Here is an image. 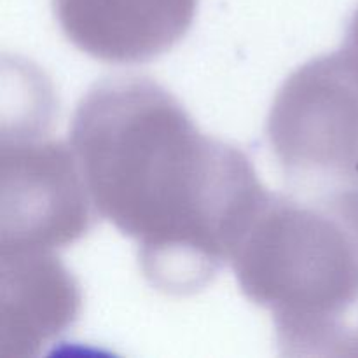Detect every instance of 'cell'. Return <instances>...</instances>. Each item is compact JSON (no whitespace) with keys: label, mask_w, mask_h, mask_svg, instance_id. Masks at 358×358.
Segmentation results:
<instances>
[{"label":"cell","mask_w":358,"mask_h":358,"mask_svg":"<svg viewBox=\"0 0 358 358\" xmlns=\"http://www.w3.org/2000/svg\"><path fill=\"white\" fill-rule=\"evenodd\" d=\"M70 145L96 213L138 243L143 276L170 296L198 292L231 261L268 194L240 149L199 131L145 76L94 84Z\"/></svg>","instance_id":"1"},{"label":"cell","mask_w":358,"mask_h":358,"mask_svg":"<svg viewBox=\"0 0 358 358\" xmlns=\"http://www.w3.org/2000/svg\"><path fill=\"white\" fill-rule=\"evenodd\" d=\"M241 292L266 308L282 353L358 355V182L273 194L231 255Z\"/></svg>","instance_id":"2"},{"label":"cell","mask_w":358,"mask_h":358,"mask_svg":"<svg viewBox=\"0 0 358 358\" xmlns=\"http://www.w3.org/2000/svg\"><path fill=\"white\" fill-rule=\"evenodd\" d=\"M276 161L296 184L320 191L358 177V55L338 52L304 63L276 93L268 117Z\"/></svg>","instance_id":"3"},{"label":"cell","mask_w":358,"mask_h":358,"mask_svg":"<svg viewBox=\"0 0 358 358\" xmlns=\"http://www.w3.org/2000/svg\"><path fill=\"white\" fill-rule=\"evenodd\" d=\"M0 163L2 252L55 250L90 231L96 210L72 145L3 135Z\"/></svg>","instance_id":"4"},{"label":"cell","mask_w":358,"mask_h":358,"mask_svg":"<svg viewBox=\"0 0 358 358\" xmlns=\"http://www.w3.org/2000/svg\"><path fill=\"white\" fill-rule=\"evenodd\" d=\"M198 0H52L63 35L79 51L115 65L157 58L182 41Z\"/></svg>","instance_id":"5"},{"label":"cell","mask_w":358,"mask_h":358,"mask_svg":"<svg viewBox=\"0 0 358 358\" xmlns=\"http://www.w3.org/2000/svg\"><path fill=\"white\" fill-rule=\"evenodd\" d=\"M0 358H30L73 325L80 290L52 250L0 254Z\"/></svg>","instance_id":"6"},{"label":"cell","mask_w":358,"mask_h":358,"mask_svg":"<svg viewBox=\"0 0 358 358\" xmlns=\"http://www.w3.org/2000/svg\"><path fill=\"white\" fill-rule=\"evenodd\" d=\"M345 45H348L352 51H355L358 55V9L355 10V14H353L352 23H350L348 35H346Z\"/></svg>","instance_id":"7"},{"label":"cell","mask_w":358,"mask_h":358,"mask_svg":"<svg viewBox=\"0 0 358 358\" xmlns=\"http://www.w3.org/2000/svg\"><path fill=\"white\" fill-rule=\"evenodd\" d=\"M355 182H358V177H357V180H355Z\"/></svg>","instance_id":"8"}]
</instances>
